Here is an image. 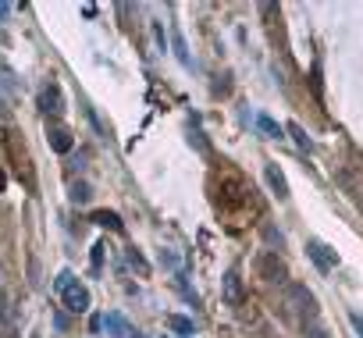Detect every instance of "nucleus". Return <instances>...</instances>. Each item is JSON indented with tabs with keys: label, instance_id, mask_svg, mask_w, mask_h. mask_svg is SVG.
<instances>
[{
	"label": "nucleus",
	"instance_id": "9",
	"mask_svg": "<svg viewBox=\"0 0 363 338\" xmlns=\"http://www.w3.org/2000/svg\"><path fill=\"white\" fill-rule=\"evenodd\" d=\"M100 328H104L107 335H114V338H129V335H132V328H129L125 314H118V310H111L107 317H100Z\"/></svg>",
	"mask_w": 363,
	"mask_h": 338
},
{
	"label": "nucleus",
	"instance_id": "13",
	"mask_svg": "<svg viewBox=\"0 0 363 338\" xmlns=\"http://www.w3.org/2000/svg\"><path fill=\"white\" fill-rule=\"evenodd\" d=\"M93 225H100V228H111V232H125V225H121V218L114 210H93V218H89Z\"/></svg>",
	"mask_w": 363,
	"mask_h": 338
},
{
	"label": "nucleus",
	"instance_id": "7",
	"mask_svg": "<svg viewBox=\"0 0 363 338\" xmlns=\"http://www.w3.org/2000/svg\"><path fill=\"white\" fill-rule=\"evenodd\" d=\"M60 303H65L68 314H86L89 306H93V296H89V289L79 285V278H75L68 289H60Z\"/></svg>",
	"mask_w": 363,
	"mask_h": 338
},
{
	"label": "nucleus",
	"instance_id": "8",
	"mask_svg": "<svg viewBox=\"0 0 363 338\" xmlns=\"http://www.w3.org/2000/svg\"><path fill=\"white\" fill-rule=\"evenodd\" d=\"M40 111H47V114H60V111H65V97H60V86L57 82H50L40 93Z\"/></svg>",
	"mask_w": 363,
	"mask_h": 338
},
{
	"label": "nucleus",
	"instance_id": "16",
	"mask_svg": "<svg viewBox=\"0 0 363 338\" xmlns=\"http://www.w3.org/2000/svg\"><path fill=\"white\" fill-rule=\"evenodd\" d=\"M310 86H314V97L324 100V89H321V61H314V68H310Z\"/></svg>",
	"mask_w": 363,
	"mask_h": 338
},
{
	"label": "nucleus",
	"instance_id": "14",
	"mask_svg": "<svg viewBox=\"0 0 363 338\" xmlns=\"http://www.w3.org/2000/svg\"><path fill=\"white\" fill-rule=\"evenodd\" d=\"M257 129L267 136V139H282V125L271 114H257Z\"/></svg>",
	"mask_w": 363,
	"mask_h": 338
},
{
	"label": "nucleus",
	"instance_id": "25",
	"mask_svg": "<svg viewBox=\"0 0 363 338\" xmlns=\"http://www.w3.org/2000/svg\"><path fill=\"white\" fill-rule=\"evenodd\" d=\"M11 15V4H4V0H0V18H8Z\"/></svg>",
	"mask_w": 363,
	"mask_h": 338
},
{
	"label": "nucleus",
	"instance_id": "5",
	"mask_svg": "<svg viewBox=\"0 0 363 338\" xmlns=\"http://www.w3.org/2000/svg\"><path fill=\"white\" fill-rule=\"evenodd\" d=\"M8 157L15 161L11 168H15V175L25 182V189H36V175H33V168H29V153H25V146L18 150V139H15V136H8Z\"/></svg>",
	"mask_w": 363,
	"mask_h": 338
},
{
	"label": "nucleus",
	"instance_id": "11",
	"mask_svg": "<svg viewBox=\"0 0 363 338\" xmlns=\"http://www.w3.org/2000/svg\"><path fill=\"white\" fill-rule=\"evenodd\" d=\"M225 299H228V306H239V303H242V278H239V267H228V274H225Z\"/></svg>",
	"mask_w": 363,
	"mask_h": 338
},
{
	"label": "nucleus",
	"instance_id": "3",
	"mask_svg": "<svg viewBox=\"0 0 363 338\" xmlns=\"http://www.w3.org/2000/svg\"><path fill=\"white\" fill-rule=\"evenodd\" d=\"M257 271H260V278L271 282V285H289V267H285V260L278 253H260Z\"/></svg>",
	"mask_w": 363,
	"mask_h": 338
},
{
	"label": "nucleus",
	"instance_id": "12",
	"mask_svg": "<svg viewBox=\"0 0 363 338\" xmlns=\"http://www.w3.org/2000/svg\"><path fill=\"white\" fill-rule=\"evenodd\" d=\"M164 321H168V328H171L175 335H182V338H193V335H196V324H193L189 317H182V314H168Z\"/></svg>",
	"mask_w": 363,
	"mask_h": 338
},
{
	"label": "nucleus",
	"instance_id": "1",
	"mask_svg": "<svg viewBox=\"0 0 363 338\" xmlns=\"http://www.w3.org/2000/svg\"><path fill=\"white\" fill-rule=\"evenodd\" d=\"M214 189H218V210L228 214V218H235V214H242V210H257L253 186L235 168H221V186L214 182Z\"/></svg>",
	"mask_w": 363,
	"mask_h": 338
},
{
	"label": "nucleus",
	"instance_id": "10",
	"mask_svg": "<svg viewBox=\"0 0 363 338\" xmlns=\"http://www.w3.org/2000/svg\"><path fill=\"white\" fill-rule=\"evenodd\" d=\"M264 178H267L271 193H275L278 200H289V182H285V175H282L278 164H267V168H264Z\"/></svg>",
	"mask_w": 363,
	"mask_h": 338
},
{
	"label": "nucleus",
	"instance_id": "17",
	"mask_svg": "<svg viewBox=\"0 0 363 338\" xmlns=\"http://www.w3.org/2000/svg\"><path fill=\"white\" fill-rule=\"evenodd\" d=\"M72 203H86L89 196H93V193H89V186H86V182H75V186H72Z\"/></svg>",
	"mask_w": 363,
	"mask_h": 338
},
{
	"label": "nucleus",
	"instance_id": "24",
	"mask_svg": "<svg viewBox=\"0 0 363 338\" xmlns=\"http://www.w3.org/2000/svg\"><path fill=\"white\" fill-rule=\"evenodd\" d=\"M307 338H331L324 328H307Z\"/></svg>",
	"mask_w": 363,
	"mask_h": 338
},
{
	"label": "nucleus",
	"instance_id": "23",
	"mask_svg": "<svg viewBox=\"0 0 363 338\" xmlns=\"http://www.w3.org/2000/svg\"><path fill=\"white\" fill-rule=\"evenodd\" d=\"M129 260H132V264H136V267H139V271L146 274V260H143V257H139L136 250H129Z\"/></svg>",
	"mask_w": 363,
	"mask_h": 338
},
{
	"label": "nucleus",
	"instance_id": "19",
	"mask_svg": "<svg viewBox=\"0 0 363 338\" xmlns=\"http://www.w3.org/2000/svg\"><path fill=\"white\" fill-rule=\"evenodd\" d=\"M72 282H75V274H72V271H60V274H57V278H54V289L60 292V289H68Z\"/></svg>",
	"mask_w": 363,
	"mask_h": 338
},
{
	"label": "nucleus",
	"instance_id": "18",
	"mask_svg": "<svg viewBox=\"0 0 363 338\" xmlns=\"http://www.w3.org/2000/svg\"><path fill=\"white\" fill-rule=\"evenodd\" d=\"M175 54H178V61H182V65H193V61H189V54H186V40H182V33H178V29H175Z\"/></svg>",
	"mask_w": 363,
	"mask_h": 338
},
{
	"label": "nucleus",
	"instance_id": "21",
	"mask_svg": "<svg viewBox=\"0 0 363 338\" xmlns=\"http://www.w3.org/2000/svg\"><path fill=\"white\" fill-rule=\"evenodd\" d=\"M54 328H57V331H68V317L60 314V310H54Z\"/></svg>",
	"mask_w": 363,
	"mask_h": 338
},
{
	"label": "nucleus",
	"instance_id": "4",
	"mask_svg": "<svg viewBox=\"0 0 363 338\" xmlns=\"http://www.w3.org/2000/svg\"><path fill=\"white\" fill-rule=\"evenodd\" d=\"M307 257L317 264V271H321V274H331V271L339 267V253L331 250L328 242H321V239H307Z\"/></svg>",
	"mask_w": 363,
	"mask_h": 338
},
{
	"label": "nucleus",
	"instance_id": "15",
	"mask_svg": "<svg viewBox=\"0 0 363 338\" xmlns=\"http://www.w3.org/2000/svg\"><path fill=\"white\" fill-rule=\"evenodd\" d=\"M289 132H292V139H296V143H299L302 150H307V153L314 150V139H310L307 132H302V125H296V121H289Z\"/></svg>",
	"mask_w": 363,
	"mask_h": 338
},
{
	"label": "nucleus",
	"instance_id": "20",
	"mask_svg": "<svg viewBox=\"0 0 363 338\" xmlns=\"http://www.w3.org/2000/svg\"><path fill=\"white\" fill-rule=\"evenodd\" d=\"M104 250H107V242H97V246H93V271L104 267Z\"/></svg>",
	"mask_w": 363,
	"mask_h": 338
},
{
	"label": "nucleus",
	"instance_id": "6",
	"mask_svg": "<svg viewBox=\"0 0 363 338\" xmlns=\"http://www.w3.org/2000/svg\"><path fill=\"white\" fill-rule=\"evenodd\" d=\"M47 143H50L54 153H72L75 136H72V129H68L60 118H50V121H47Z\"/></svg>",
	"mask_w": 363,
	"mask_h": 338
},
{
	"label": "nucleus",
	"instance_id": "22",
	"mask_svg": "<svg viewBox=\"0 0 363 338\" xmlns=\"http://www.w3.org/2000/svg\"><path fill=\"white\" fill-rule=\"evenodd\" d=\"M349 324H353V328H356V335L363 338V314H356V310H353V314H349Z\"/></svg>",
	"mask_w": 363,
	"mask_h": 338
},
{
	"label": "nucleus",
	"instance_id": "2",
	"mask_svg": "<svg viewBox=\"0 0 363 338\" xmlns=\"http://www.w3.org/2000/svg\"><path fill=\"white\" fill-rule=\"evenodd\" d=\"M289 306H292V310L302 317V321H317V296L307 289V285H299V282H292L289 285Z\"/></svg>",
	"mask_w": 363,
	"mask_h": 338
}]
</instances>
